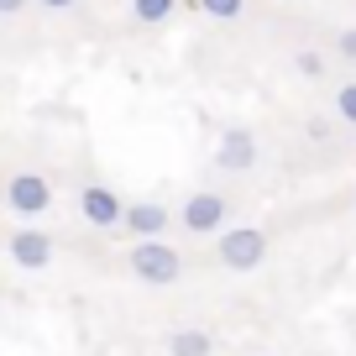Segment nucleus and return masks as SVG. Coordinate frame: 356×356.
<instances>
[{
    "label": "nucleus",
    "mask_w": 356,
    "mask_h": 356,
    "mask_svg": "<svg viewBox=\"0 0 356 356\" xmlns=\"http://www.w3.org/2000/svg\"><path fill=\"white\" fill-rule=\"evenodd\" d=\"M178 220L189 225L194 236H210V231H220L225 225V200L220 194H189V200H184V210H178Z\"/></svg>",
    "instance_id": "obj_6"
},
{
    "label": "nucleus",
    "mask_w": 356,
    "mask_h": 356,
    "mask_svg": "<svg viewBox=\"0 0 356 356\" xmlns=\"http://www.w3.org/2000/svg\"><path fill=\"white\" fill-rule=\"evenodd\" d=\"M168 220H173V215H168L163 204H152V200L126 204V210H121V225L136 236V241H147V236H163V231H168Z\"/></svg>",
    "instance_id": "obj_8"
},
{
    "label": "nucleus",
    "mask_w": 356,
    "mask_h": 356,
    "mask_svg": "<svg viewBox=\"0 0 356 356\" xmlns=\"http://www.w3.org/2000/svg\"><path fill=\"white\" fill-rule=\"evenodd\" d=\"M168 351H173V356H210L215 351V335L189 325V330H173V335H168Z\"/></svg>",
    "instance_id": "obj_9"
},
{
    "label": "nucleus",
    "mask_w": 356,
    "mask_h": 356,
    "mask_svg": "<svg viewBox=\"0 0 356 356\" xmlns=\"http://www.w3.org/2000/svg\"><path fill=\"white\" fill-rule=\"evenodd\" d=\"M6 252H11L16 267H26V273H42V267L53 262V236L37 231V225H22V231L11 236V246H6Z\"/></svg>",
    "instance_id": "obj_5"
},
{
    "label": "nucleus",
    "mask_w": 356,
    "mask_h": 356,
    "mask_svg": "<svg viewBox=\"0 0 356 356\" xmlns=\"http://www.w3.org/2000/svg\"><path fill=\"white\" fill-rule=\"evenodd\" d=\"M47 11H68V6H74V0H42Z\"/></svg>",
    "instance_id": "obj_16"
},
{
    "label": "nucleus",
    "mask_w": 356,
    "mask_h": 356,
    "mask_svg": "<svg viewBox=\"0 0 356 356\" xmlns=\"http://www.w3.org/2000/svg\"><path fill=\"white\" fill-rule=\"evenodd\" d=\"M341 58H351V63H356V26H346V32H341Z\"/></svg>",
    "instance_id": "obj_14"
},
{
    "label": "nucleus",
    "mask_w": 356,
    "mask_h": 356,
    "mask_svg": "<svg viewBox=\"0 0 356 356\" xmlns=\"http://www.w3.org/2000/svg\"><path fill=\"white\" fill-rule=\"evenodd\" d=\"M335 115H341L346 126H356V84H341V89H335Z\"/></svg>",
    "instance_id": "obj_12"
},
{
    "label": "nucleus",
    "mask_w": 356,
    "mask_h": 356,
    "mask_svg": "<svg viewBox=\"0 0 356 356\" xmlns=\"http://www.w3.org/2000/svg\"><path fill=\"white\" fill-rule=\"evenodd\" d=\"M131 16H136V22H147V26H157V22L173 16V0H131Z\"/></svg>",
    "instance_id": "obj_10"
},
{
    "label": "nucleus",
    "mask_w": 356,
    "mask_h": 356,
    "mask_svg": "<svg viewBox=\"0 0 356 356\" xmlns=\"http://www.w3.org/2000/svg\"><path fill=\"white\" fill-rule=\"evenodd\" d=\"M79 210H84V220L89 225H100V231H111V225H121V194L115 189H105V184H89L84 194H79Z\"/></svg>",
    "instance_id": "obj_7"
},
{
    "label": "nucleus",
    "mask_w": 356,
    "mask_h": 356,
    "mask_svg": "<svg viewBox=\"0 0 356 356\" xmlns=\"http://www.w3.org/2000/svg\"><path fill=\"white\" fill-rule=\"evenodd\" d=\"M6 210L16 215V220H37V215L53 210V184H47L42 173H16L11 184H6Z\"/></svg>",
    "instance_id": "obj_3"
},
{
    "label": "nucleus",
    "mask_w": 356,
    "mask_h": 356,
    "mask_svg": "<svg viewBox=\"0 0 356 356\" xmlns=\"http://www.w3.org/2000/svg\"><path fill=\"white\" fill-rule=\"evenodd\" d=\"M22 6H32V0H0V16H16Z\"/></svg>",
    "instance_id": "obj_15"
},
{
    "label": "nucleus",
    "mask_w": 356,
    "mask_h": 356,
    "mask_svg": "<svg viewBox=\"0 0 356 356\" xmlns=\"http://www.w3.org/2000/svg\"><path fill=\"white\" fill-rule=\"evenodd\" d=\"M204 16H215V22H231V16H241V6L246 0H194Z\"/></svg>",
    "instance_id": "obj_11"
},
{
    "label": "nucleus",
    "mask_w": 356,
    "mask_h": 356,
    "mask_svg": "<svg viewBox=\"0 0 356 356\" xmlns=\"http://www.w3.org/2000/svg\"><path fill=\"white\" fill-rule=\"evenodd\" d=\"M299 74L320 79V74H325V58H320V53H299Z\"/></svg>",
    "instance_id": "obj_13"
},
{
    "label": "nucleus",
    "mask_w": 356,
    "mask_h": 356,
    "mask_svg": "<svg viewBox=\"0 0 356 356\" xmlns=\"http://www.w3.org/2000/svg\"><path fill=\"white\" fill-rule=\"evenodd\" d=\"M215 168H225V173L257 168V136L246 131V126H225L220 142H215Z\"/></svg>",
    "instance_id": "obj_4"
},
{
    "label": "nucleus",
    "mask_w": 356,
    "mask_h": 356,
    "mask_svg": "<svg viewBox=\"0 0 356 356\" xmlns=\"http://www.w3.org/2000/svg\"><path fill=\"white\" fill-rule=\"evenodd\" d=\"M131 273H136L142 283H152V289H168V283L184 273V257H178L163 236H147V241L131 246Z\"/></svg>",
    "instance_id": "obj_1"
},
{
    "label": "nucleus",
    "mask_w": 356,
    "mask_h": 356,
    "mask_svg": "<svg viewBox=\"0 0 356 356\" xmlns=\"http://www.w3.org/2000/svg\"><path fill=\"white\" fill-rule=\"evenodd\" d=\"M215 257H220L231 273H252V267L267 262V236L257 231V225H231V231H220V241H215Z\"/></svg>",
    "instance_id": "obj_2"
}]
</instances>
